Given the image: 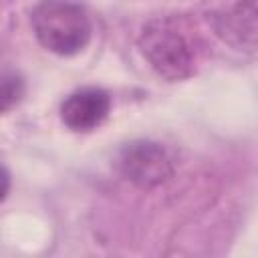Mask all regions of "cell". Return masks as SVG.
<instances>
[{
    "instance_id": "6da1fadb",
    "label": "cell",
    "mask_w": 258,
    "mask_h": 258,
    "mask_svg": "<svg viewBox=\"0 0 258 258\" xmlns=\"http://www.w3.org/2000/svg\"><path fill=\"white\" fill-rule=\"evenodd\" d=\"M141 54L167 81H183L196 73L200 38L185 18L163 16L145 24L139 36Z\"/></svg>"
},
{
    "instance_id": "7a4b0ae2",
    "label": "cell",
    "mask_w": 258,
    "mask_h": 258,
    "mask_svg": "<svg viewBox=\"0 0 258 258\" xmlns=\"http://www.w3.org/2000/svg\"><path fill=\"white\" fill-rule=\"evenodd\" d=\"M30 24L36 40L60 56L85 50L93 32L85 8L67 0H40L32 8Z\"/></svg>"
},
{
    "instance_id": "3957f363",
    "label": "cell",
    "mask_w": 258,
    "mask_h": 258,
    "mask_svg": "<svg viewBox=\"0 0 258 258\" xmlns=\"http://www.w3.org/2000/svg\"><path fill=\"white\" fill-rule=\"evenodd\" d=\"M119 171L139 187H155L173 173V161L165 147L155 141H131L117 157Z\"/></svg>"
},
{
    "instance_id": "277c9868",
    "label": "cell",
    "mask_w": 258,
    "mask_h": 258,
    "mask_svg": "<svg viewBox=\"0 0 258 258\" xmlns=\"http://www.w3.org/2000/svg\"><path fill=\"white\" fill-rule=\"evenodd\" d=\"M111 111V97L97 87H83L71 93L60 105V119L73 131L97 129Z\"/></svg>"
},
{
    "instance_id": "5b68a950",
    "label": "cell",
    "mask_w": 258,
    "mask_h": 258,
    "mask_svg": "<svg viewBox=\"0 0 258 258\" xmlns=\"http://www.w3.org/2000/svg\"><path fill=\"white\" fill-rule=\"evenodd\" d=\"M218 34H222L228 42L236 46H248L254 48L256 38V8L254 0H242L236 4L228 14L220 16L216 24Z\"/></svg>"
},
{
    "instance_id": "8992f818",
    "label": "cell",
    "mask_w": 258,
    "mask_h": 258,
    "mask_svg": "<svg viewBox=\"0 0 258 258\" xmlns=\"http://www.w3.org/2000/svg\"><path fill=\"white\" fill-rule=\"evenodd\" d=\"M24 97V79L16 73H0V115L14 109Z\"/></svg>"
},
{
    "instance_id": "52a82bcc",
    "label": "cell",
    "mask_w": 258,
    "mask_h": 258,
    "mask_svg": "<svg viewBox=\"0 0 258 258\" xmlns=\"http://www.w3.org/2000/svg\"><path fill=\"white\" fill-rule=\"evenodd\" d=\"M8 189H10V175H8V171L0 165V202L6 198Z\"/></svg>"
}]
</instances>
